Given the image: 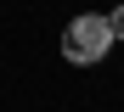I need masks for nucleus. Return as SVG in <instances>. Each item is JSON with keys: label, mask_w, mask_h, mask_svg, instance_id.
Segmentation results:
<instances>
[{"label": "nucleus", "mask_w": 124, "mask_h": 112, "mask_svg": "<svg viewBox=\"0 0 124 112\" xmlns=\"http://www.w3.org/2000/svg\"><path fill=\"white\" fill-rule=\"evenodd\" d=\"M107 45H113L107 17H73V22H68V34H62V56H68L73 67H90V62L107 56Z\"/></svg>", "instance_id": "f257e3e1"}, {"label": "nucleus", "mask_w": 124, "mask_h": 112, "mask_svg": "<svg viewBox=\"0 0 124 112\" xmlns=\"http://www.w3.org/2000/svg\"><path fill=\"white\" fill-rule=\"evenodd\" d=\"M107 28H113V39H124V6H118V11L107 17Z\"/></svg>", "instance_id": "f03ea898"}]
</instances>
